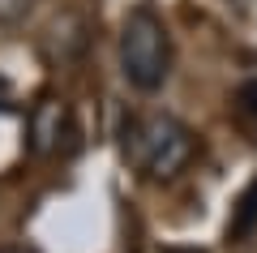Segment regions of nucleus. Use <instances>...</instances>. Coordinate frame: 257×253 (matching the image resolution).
<instances>
[{
    "instance_id": "obj_4",
    "label": "nucleus",
    "mask_w": 257,
    "mask_h": 253,
    "mask_svg": "<svg viewBox=\"0 0 257 253\" xmlns=\"http://www.w3.org/2000/svg\"><path fill=\"white\" fill-rule=\"evenodd\" d=\"M257 232V176L244 185V193L236 198L231 206V219H227V240H248Z\"/></svg>"
},
{
    "instance_id": "obj_3",
    "label": "nucleus",
    "mask_w": 257,
    "mask_h": 253,
    "mask_svg": "<svg viewBox=\"0 0 257 253\" xmlns=\"http://www.w3.org/2000/svg\"><path fill=\"white\" fill-rule=\"evenodd\" d=\"M69 137H73L69 103L56 99V95H43V99L30 108V116H26V146L39 154V159H52Z\"/></svg>"
},
{
    "instance_id": "obj_8",
    "label": "nucleus",
    "mask_w": 257,
    "mask_h": 253,
    "mask_svg": "<svg viewBox=\"0 0 257 253\" xmlns=\"http://www.w3.org/2000/svg\"><path fill=\"white\" fill-rule=\"evenodd\" d=\"M163 253H197V249H163Z\"/></svg>"
},
{
    "instance_id": "obj_5",
    "label": "nucleus",
    "mask_w": 257,
    "mask_h": 253,
    "mask_svg": "<svg viewBox=\"0 0 257 253\" xmlns=\"http://www.w3.org/2000/svg\"><path fill=\"white\" fill-rule=\"evenodd\" d=\"M231 112H236V120L248 129V133H257V77L240 81L236 95H231Z\"/></svg>"
},
{
    "instance_id": "obj_1",
    "label": "nucleus",
    "mask_w": 257,
    "mask_h": 253,
    "mask_svg": "<svg viewBox=\"0 0 257 253\" xmlns=\"http://www.w3.org/2000/svg\"><path fill=\"white\" fill-rule=\"evenodd\" d=\"M124 159L138 167L146 181H176L197 154V137L184 120L167 112H142L124 125Z\"/></svg>"
},
{
    "instance_id": "obj_2",
    "label": "nucleus",
    "mask_w": 257,
    "mask_h": 253,
    "mask_svg": "<svg viewBox=\"0 0 257 253\" xmlns=\"http://www.w3.org/2000/svg\"><path fill=\"white\" fill-rule=\"evenodd\" d=\"M120 73L142 95H155L172 73V35L163 18L146 5L128 9L120 22Z\"/></svg>"
},
{
    "instance_id": "obj_9",
    "label": "nucleus",
    "mask_w": 257,
    "mask_h": 253,
    "mask_svg": "<svg viewBox=\"0 0 257 253\" xmlns=\"http://www.w3.org/2000/svg\"><path fill=\"white\" fill-rule=\"evenodd\" d=\"M0 91H5V86H0Z\"/></svg>"
},
{
    "instance_id": "obj_7",
    "label": "nucleus",
    "mask_w": 257,
    "mask_h": 253,
    "mask_svg": "<svg viewBox=\"0 0 257 253\" xmlns=\"http://www.w3.org/2000/svg\"><path fill=\"white\" fill-rule=\"evenodd\" d=\"M0 253H26V249H13V244H5V249H0Z\"/></svg>"
},
{
    "instance_id": "obj_6",
    "label": "nucleus",
    "mask_w": 257,
    "mask_h": 253,
    "mask_svg": "<svg viewBox=\"0 0 257 253\" xmlns=\"http://www.w3.org/2000/svg\"><path fill=\"white\" fill-rule=\"evenodd\" d=\"M35 9V0H0V26H22Z\"/></svg>"
}]
</instances>
